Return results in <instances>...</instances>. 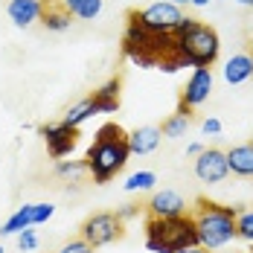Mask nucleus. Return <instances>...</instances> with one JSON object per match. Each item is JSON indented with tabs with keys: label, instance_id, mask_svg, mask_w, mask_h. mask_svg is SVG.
Instances as JSON below:
<instances>
[{
	"label": "nucleus",
	"instance_id": "12",
	"mask_svg": "<svg viewBox=\"0 0 253 253\" xmlns=\"http://www.w3.org/2000/svg\"><path fill=\"white\" fill-rule=\"evenodd\" d=\"M44 0H9L6 3V15L18 29H29L32 24H41L44 15Z\"/></svg>",
	"mask_w": 253,
	"mask_h": 253
},
{
	"label": "nucleus",
	"instance_id": "35",
	"mask_svg": "<svg viewBox=\"0 0 253 253\" xmlns=\"http://www.w3.org/2000/svg\"><path fill=\"white\" fill-rule=\"evenodd\" d=\"M0 253H6V251H3V245H0Z\"/></svg>",
	"mask_w": 253,
	"mask_h": 253
},
{
	"label": "nucleus",
	"instance_id": "19",
	"mask_svg": "<svg viewBox=\"0 0 253 253\" xmlns=\"http://www.w3.org/2000/svg\"><path fill=\"white\" fill-rule=\"evenodd\" d=\"M26 227H35V204H24L18 207L0 227V236H18L21 230Z\"/></svg>",
	"mask_w": 253,
	"mask_h": 253
},
{
	"label": "nucleus",
	"instance_id": "18",
	"mask_svg": "<svg viewBox=\"0 0 253 253\" xmlns=\"http://www.w3.org/2000/svg\"><path fill=\"white\" fill-rule=\"evenodd\" d=\"M227 169L239 177H253V146L242 143L227 152Z\"/></svg>",
	"mask_w": 253,
	"mask_h": 253
},
{
	"label": "nucleus",
	"instance_id": "3",
	"mask_svg": "<svg viewBox=\"0 0 253 253\" xmlns=\"http://www.w3.org/2000/svg\"><path fill=\"white\" fill-rule=\"evenodd\" d=\"M236 212L239 207H227V204L210 201V198H198L195 207L189 210L195 230H198V245L204 251H221L230 242H236Z\"/></svg>",
	"mask_w": 253,
	"mask_h": 253
},
{
	"label": "nucleus",
	"instance_id": "4",
	"mask_svg": "<svg viewBox=\"0 0 253 253\" xmlns=\"http://www.w3.org/2000/svg\"><path fill=\"white\" fill-rule=\"evenodd\" d=\"M172 35H175V50L186 61V67H210L212 70V64L221 55V38H218L215 26L186 15V21Z\"/></svg>",
	"mask_w": 253,
	"mask_h": 253
},
{
	"label": "nucleus",
	"instance_id": "28",
	"mask_svg": "<svg viewBox=\"0 0 253 253\" xmlns=\"http://www.w3.org/2000/svg\"><path fill=\"white\" fill-rule=\"evenodd\" d=\"M117 215H120L123 221L134 218V215H140V204H126V207H120V210H117Z\"/></svg>",
	"mask_w": 253,
	"mask_h": 253
},
{
	"label": "nucleus",
	"instance_id": "27",
	"mask_svg": "<svg viewBox=\"0 0 253 253\" xmlns=\"http://www.w3.org/2000/svg\"><path fill=\"white\" fill-rule=\"evenodd\" d=\"M55 215V204H35V227Z\"/></svg>",
	"mask_w": 253,
	"mask_h": 253
},
{
	"label": "nucleus",
	"instance_id": "36",
	"mask_svg": "<svg viewBox=\"0 0 253 253\" xmlns=\"http://www.w3.org/2000/svg\"><path fill=\"white\" fill-rule=\"evenodd\" d=\"M251 146H253V140H251Z\"/></svg>",
	"mask_w": 253,
	"mask_h": 253
},
{
	"label": "nucleus",
	"instance_id": "32",
	"mask_svg": "<svg viewBox=\"0 0 253 253\" xmlns=\"http://www.w3.org/2000/svg\"><path fill=\"white\" fill-rule=\"evenodd\" d=\"M192 6H210V0H189Z\"/></svg>",
	"mask_w": 253,
	"mask_h": 253
},
{
	"label": "nucleus",
	"instance_id": "8",
	"mask_svg": "<svg viewBox=\"0 0 253 253\" xmlns=\"http://www.w3.org/2000/svg\"><path fill=\"white\" fill-rule=\"evenodd\" d=\"M38 134L44 137V143H47V152H50L52 160H64V157H70L73 149L79 146V128H70L64 126L61 120L58 123H44V126H38Z\"/></svg>",
	"mask_w": 253,
	"mask_h": 253
},
{
	"label": "nucleus",
	"instance_id": "17",
	"mask_svg": "<svg viewBox=\"0 0 253 253\" xmlns=\"http://www.w3.org/2000/svg\"><path fill=\"white\" fill-rule=\"evenodd\" d=\"M192 120H195L192 108H186V105H180V102H177V111H175V114H169V117L163 120L160 134H163V137H169V140H177V137H183V134L189 131Z\"/></svg>",
	"mask_w": 253,
	"mask_h": 253
},
{
	"label": "nucleus",
	"instance_id": "5",
	"mask_svg": "<svg viewBox=\"0 0 253 253\" xmlns=\"http://www.w3.org/2000/svg\"><path fill=\"white\" fill-rule=\"evenodd\" d=\"M143 227L149 253H180L198 245V230L189 212L177 218H146Z\"/></svg>",
	"mask_w": 253,
	"mask_h": 253
},
{
	"label": "nucleus",
	"instance_id": "10",
	"mask_svg": "<svg viewBox=\"0 0 253 253\" xmlns=\"http://www.w3.org/2000/svg\"><path fill=\"white\" fill-rule=\"evenodd\" d=\"M212 70L210 67H192V73L186 79V84H183V90H180V105H186V108H198L204 102L210 99V93H212Z\"/></svg>",
	"mask_w": 253,
	"mask_h": 253
},
{
	"label": "nucleus",
	"instance_id": "20",
	"mask_svg": "<svg viewBox=\"0 0 253 253\" xmlns=\"http://www.w3.org/2000/svg\"><path fill=\"white\" fill-rule=\"evenodd\" d=\"M99 111H96V102H93V96H84L82 102H76V105H70L67 108V114L61 117V123L70 128H82V123H87L90 117H96Z\"/></svg>",
	"mask_w": 253,
	"mask_h": 253
},
{
	"label": "nucleus",
	"instance_id": "22",
	"mask_svg": "<svg viewBox=\"0 0 253 253\" xmlns=\"http://www.w3.org/2000/svg\"><path fill=\"white\" fill-rule=\"evenodd\" d=\"M123 186H126V192H152L154 186H157V175L149 172V169H143V172L128 175V180Z\"/></svg>",
	"mask_w": 253,
	"mask_h": 253
},
{
	"label": "nucleus",
	"instance_id": "13",
	"mask_svg": "<svg viewBox=\"0 0 253 253\" xmlns=\"http://www.w3.org/2000/svg\"><path fill=\"white\" fill-rule=\"evenodd\" d=\"M221 76H224L227 84H245V82H251L253 79V47L233 52L224 61V67H221Z\"/></svg>",
	"mask_w": 253,
	"mask_h": 253
},
{
	"label": "nucleus",
	"instance_id": "23",
	"mask_svg": "<svg viewBox=\"0 0 253 253\" xmlns=\"http://www.w3.org/2000/svg\"><path fill=\"white\" fill-rule=\"evenodd\" d=\"M236 239L253 245V210L251 207H239V212H236Z\"/></svg>",
	"mask_w": 253,
	"mask_h": 253
},
{
	"label": "nucleus",
	"instance_id": "6",
	"mask_svg": "<svg viewBox=\"0 0 253 253\" xmlns=\"http://www.w3.org/2000/svg\"><path fill=\"white\" fill-rule=\"evenodd\" d=\"M126 236V221L111 212V210H102V212H93L82 221L79 227V239H84L93 251L96 248H105V245H114Z\"/></svg>",
	"mask_w": 253,
	"mask_h": 253
},
{
	"label": "nucleus",
	"instance_id": "14",
	"mask_svg": "<svg viewBox=\"0 0 253 253\" xmlns=\"http://www.w3.org/2000/svg\"><path fill=\"white\" fill-rule=\"evenodd\" d=\"M160 140H163L160 126H140V128H134V131H128V152H131V157L152 154L160 146Z\"/></svg>",
	"mask_w": 253,
	"mask_h": 253
},
{
	"label": "nucleus",
	"instance_id": "30",
	"mask_svg": "<svg viewBox=\"0 0 253 253\" xmlns=\"http://www.w3.org/2000/svg\"><path fill=\"white\" fill-rule=\"evenodd\" d=\"M204 149H207V146H201V143H189V146H186V152L192 154V157H198V154H201Z\"/></svg>",
	"mask_w": 253,
	"mask_h": 253
},
{
	"label": "nucleus",
	"instance_id": "33",
	"mask_svg": "<svg viewBox=\"0 0 253 253\" xmlns=\"http://www.w3.org/2000/svg\"><path fill=\"white\" fill-rule=\"evenodd\" d=\"M169 3H175V6H189V0H169Z\"/></svg>",
	"mask_w": 253,
	"mask_h": 253
},
{
	"label": "nucleus",
	"instance_id": "26",
	"mask_svg": "<svg viewBox=\"0 0 253 253\" xmlns=\"http://www.w3.org/2000/svg\"><path fill=\"white\" fill-rule=\"evenodd\" d=\"M58 253H93V248L84 242V239H70L67 245H61Z\"/></svg>",
	"mask_w": 253,
	"mask_h": 253
},
{
	"label": "nucleus",
	"instance_id": "7",
	"mask_svg": "<svg viewBox=\"0 0 253 253\" xmlns=\"http://www.w3.org/2000/svg\"><path fill=\"white\" fill-rule=\"evenodd\" d=\"M137 12V21L152 29V32H160V35H172L177 26L186 21V12L169 3V0H157V3H149L146 9H134Z\"/></svg>",
	"mask_w": 253,
	"mask_h": 253
},
{
	"label": "nucleus",
	"instance_id": "21",
	"mask_svg": "<svg viewBox=\"0 0 253 253\" xmlns=\"http://www.w3.org/2000/svg\"><path fill=\"white\" fill-rule=\"evenodd\" d=\"M41 24H44V29H50V32H67L70 24H73V18H70L61 6L47 3V6H44V15H41Z\"/></svg>",
	"mask_w": 253,
	"mask_h": 253
},
{
	"label": "nucleus",
	"instance_id": "2",
	"mask_svg": "<svg viewBox=\"0 0 253 253\" xmlns=\"http://www.w3.org/2000/svg\"><path fill=\"white\" fill-rule=\"evenodd\" d=\"M128 157V131L120 123H105L93 134V146L84 154V166L87 175L93 177V183H108L126 169Z\"/></svg>",
	"mask_w": 253,
	"mask_h": 253
},
{
	"label": "nucleus",
	"instance_id": "11",
	"mask_svg": "<svg viewBox=\"0 0 253 253\" xmlns=\"http://www.w3.org/2000/svg\"><path fill=\"white\" fill-rule=\"evenodd\" d=\"M230 175L227 169V152L224 149H204L198 157H195V177L201 183H221L224 177Z\"/></svg>",
	"mask_w": 253,
	"mask_h": 253
},
{
	"label": "nucleus",
	"instance_id": "1",
	"mask_svg": "<svg viewBox=\"0 0 253 253\" xmlns=\"http://www.w3.org/2000/svg\"><path fill=\"white\" fill-rule=\"evenodd\" d=\"M123 52L128 61H134L143 70H163V73H177L186 67V61L175 50V35H160L152 32L137 21V12L131 9L126 15V32H123Z\"/></svg>",
	"mask_w": 253,
	"mask_h": 253
},
{
	"label": "nucleus",
	"instance_id": "29",
	"mask_svg": "<svg viewBox=\"0 0 253 253\" xmlns=\"http://www.w3.org/2000/svg\"><path fill=\"white\" fill-rule=\"evenodd\" d=\"M201 131L204 134H221V123H218L215 117H207V120L201 123Z\"/></svg>",
	"mask_w": 253,
	"mask_h": 253
},
{
	"label": "nucleus",
	"instance_id": "24",
	"mask_svg": "<svg viewBox=\"0 0 253 253\" xmlns=\"http://www.w3.org/2000/svg\"><path fill=\"white\" fill-rule=\"evenodd\" d=\"M87 172L84 160H55V175L58 177H79Z\"/></svg>",
	"mask_w": 253,
	"mask_h": 253
},
{
	"label": "nucleus",
	"instance_id": "31",
	"mask_svg": "<svg viewBox=\"0 0 253 253\" xmlns=\"http://www.w3.org/2000/svg\"><path fill=\"white\" fill-rule=\"evenodd\" d=\"M180 253H210V251H204L201 245H195V248H186V251H180Z\"/></svg>",
	"mask_w": 253,
	"mask_h": 253
},
{
	"label": "nucleus",
	"instance_id": "34",
	"mask_svg": "<svg viewBox=\"0 0 253 253\" xmlns=\"http://www.w3.org/2000/svg\"><path fill=\"white\" fill-rule=\"evenodd\" d=\"M236 3H242V6H253V0H236Z\"/></svg>",
	"mask_w": 253,
	"mask_h": 253
},
{
	"label": "nucleus",
	"instance_id": "9",
	"mask_svg": "<svg viewBox=\"0 0 253 253\" xmlns=\"http://www.w3.org/2000/svg\"><path fill=\"white\" fill-rule=\"evenodd\" d=\"M143 207H146V218H177V215L189 212L186 198L175 189H157Z\"/></svg>",
	"mask_w": 253,
	"mask_h": 253
},
{
	"label": "nucleus",
	"instance_id": "25",
	"mask_svg": "<svg viewBox=\"0 0 253 253\" xmlns=\"http://www.w3.org/2000/svg\"><path fill=\"white\" fill-rule=\"evenodd\" d=\"M18 248L24 253H32L38 248V233H35V227H26V230L18 233Z\"/></svg>",
	"mask_w": 253,
	"mask_h": 253
},
{
	"label": "nucleus",
	"instance_id": "16",
	"mask_svg": "<svg viewBox=\"0 0 253 253\" xmlns=\"http://www.w3.org/2000/svg\"><path fill=\"white\" fill-rule=\"evenodd\" d=\"M44 3L61 6L73 21H96L102 15V6H105V0H44Z\"/></svg>",
	"mask_w": 253,
	"mask_h": 253
},
{
	"label": "nucleus",
	"instance_id": "15",
	"mask_svg": "<svg viewBox=\"0 0 253 253\" xmlns=\"http://www.w3.org/2000/svg\"><path fill=\"white\" fill-rule=\"evenodd\" d=\"M90 96L96 102V111L99 114H117L120 111V102H123V76H111Z\"/></svg>",
	"mask_w": 253,
	"mask_h": 253
}]
</instances>
